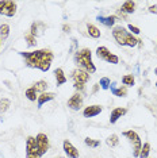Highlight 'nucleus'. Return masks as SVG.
Returning <instances> with one entry per match:
<instances>
[{
    "instance_id": "1",
    "label": "nucleus",
    "mask_w": 157,
    "mask_h": 158,
    "mask_svg": "<svg viewBox=\"0 0 157 158\" xmlns=\"http://www.w3.org/2000/svg\"><path fill=\"white\" fill-rule=\"evenodd\" d=\"M19 54L24 58V62L28 68L39 69L42 72H48L52 66L53 56L50 49H39L34 52H19Z\"/></svg>"
},
{
    "instance_id": "2",
    "label": "nucleus",
    "mask_w": 157,
    "mask_h": 158,
    "mask_svg": "<svg viewBox=\"0 0 157 158\" xmlns=\"http://www.w3.org/2000/svg\"><path fill=\"white\" fill-rule=\"evenodd\" d=\"M73 60H74V64L77 65L78 69H83L90 74L96 72V66L94 65V62H92V52L88 48L77 50V52L74 53Z\"/></svg>"
},
{
    "instance_id": "3",
    "label": "nucleus",
    "mask_w": 157,
    "mask_h": 158,
    "mask_svg": "<svg viewBox=\"0 0 157 158\" xmlns=\"http://www.w3.org/2000/svg\"><path fill=\"white\" fill-rule=\"evenodd\" d=\"M112 37L117 41L118 45L121 46H130V48H135L137 45L141 44L140 39H137L133 34H130L123 26H115L112 28Z\"/></svg>"
},
{
    "instance_id": "4",
    "label": "nucleus",
    "mask_w": 157,
    "mask_h": 158,
    "mask_svg": "<svg viewBox=\"0 0 157 158\" xmlns=\"http://www.w3.org/2000/svg\"><path fill=\"white\" fill-rule=\"evenodd\" d=\"M72 80H73V87L77 92H83L85 88V84L90 80V73H87L83 69H76L72 70Z\"/></svg>"
},
{
    "instance_id": "5",
    "label": "nucleus",
    "mask_w": 157,
    "mask_h": 158,
    "mask_svg": "<svg viewBox=\"0 0 157 158\" xmlns=\"http://www.w3.org/2000/svg\"><path fill=\"white\" fill-rule=\"evenodd\" d=\"M122 135L125 136V138L129 139V142L131 143V146H133V156L134 157H140V152H141V147H142V142H141L140 135H138L134 130L123 131Z\"/></svg>"
},
{
    "instance_id": "6",
    "label": "nucleus",
    "mask_w": 157,
    "mask_h": 158,
    "mask_svg": "<svg viewBox=\"0 0 157 158\" xmlns=\"http://www.w3.org/2000/svg\"><path fill=\"white\" fill-rule=\"evenodd\" d=\"M96 56H98L100 60L106 61V62H108V64H114V65H117V64L119 62V58H118V56L112 54V53H110V50L107 49L106 46H100V48L96 49Z\"/></svg>"
},
{
    "instance_id": "7",
    "label": "nucleus",
    "mask_w": 157,
    "mask_h": 158,
    "mask_svg": "<svg viewBox=\"0 0 157 158\" xmlns=\"http://www.w3.org/2000/svg\"><path fill=\"white\" fill-rule=\"evenodd\" d=\"M41 153L38 150L37 142L34 136H27L26 141V158H41Z\"/></svg>"
},
{
    "instance_id": "8",
    "label": "nucleus",
    "mask_w": 157,
    "mask_h": 158,
    "mask_svg": "<svg viewBox=\"0 0 157 158\" xmlns=\"http://www.w3.org/2000/svg\"><path fill=\"white\" fill-rule=\"evenodd\" d=\"M15 14H16V3L15 2H11V0L0 2V15L12 18Z\"/></svg>"
},
{
    "instance_id": "9",
    "label": "nucleus",
    "mask_w": 157,
    "mask_h": 158,
    "mask_svg": "<svg viewBox=\"0 0 157 158\" xmlns=\"http://www.w3.org/2000/svg\"><path fill=\"white\" fill-rule=\"evenodd\" d=\"M35 142H37V146H38V150H39V153H41V156L48 153L49 147H50L48 135L44 134V132H39V134L35 136Z\"/></svg>"
},
{
    "instance_id": "10",
    "label": "nucleus",
    "mask_w": 157,
    "mask_h": 158,
    "mask_svg": "<svg viewBox=\"0 0 157 158\" xmlns=\"http://www.w3.org/2000/svg\"><path fill=\"white\" fill-rule=\"evenodd\" d=\"M83 102H84L83 95H81L80 92H76L70 96L69 100H68V107L73 111H78L81 107H83Z\"/></svg>"
},
{
    "instance_id": "11",
    "label": "nucleus",
    "mask_w": 157,
    "mask_h": 158,
    "mask_svg": "<svg viewBox=\"0 0 157 158\" xmlns=\"http://www.w3.org/2000/svg\"><path fill=\"white\" fill-rule=\"evenodd\" d=\"M62 147H64V152L69 158H78V150L74 147L72 143H70L68 139L62 142Z\"/></svg>"
},
{
    "instance_id": "12",
    "label": "nucleus",
    "mask_w": 157,
    "mask_h": 158,
    "mask_svg": "<svg viewBox=\"0 0 157 158\" xmlns=\"http://www.w3.org/2000/svg\"><path fill=\"white\" fill-rule=\"evenodd\" d=\"M103 111V108L98 104H94V106H88L85 107V110L83 111V115L84 118H94L96 115H99Z\"/></svg>"
},
{
    "instance_id": "13",
    "label": "nucleus",
    "mask_w": 157,
    "mask_h": 158,
    "mask_svg": "<svg viewBox=\"0 0 157 158\" xmlns=\"http://www.w3.org/2000/svg\"><path fill=\"white\" fill-rule=\"evenodd\" d=\"M126 112H127V110L123 108V107H117V108H114L111 111V115H110V123H111V124L117 123L118 119H119V118H122L123 115H126Z\"/></svg>"
},
{
    "instance_id": "14",
    "label": "nucleus",
    "mask_w": 157,
    "mask_h": 158,
    "mask_svg": "<svg viewBox=\"0 0 157 158\" xmlns=\"http://www.w3.org/2000/svg\"><path fill=\"white\" fill-rule=\"evenodd\" d=\"M46 30V24L44 22H34L33 24H31V27H30V33L34 35L35 38L38 37V35H42L44 34V31Z\"/></svg>"
},
{
    "instance_id": "15",
    "label": "nucleus",
    "mask_w": 157,
    "mask_h": 158,
    "mask_svg": "<svg viewBox=\"0 0 157 158\" xmlns=\"http://www.w3.org/2000/svg\"><path fill=\"white\" fill-rule=\"evenodd\" d=\"M54 98H56V93H53V92H44V93H41V95L38 96V100H37L38 108H41L45 103L50 102V100H53Z\"/></svg>"
},
{
    "instance_id": "16",
    "label": "nucleus",
    "mask_w": 157,
    "mask_h": 158,
    "mask_svg": "<svg viewBox=\"0 0 157 158\" xmlns=\"http://www.w3.org/2000/svg\"><path fill=\"white\" fill-rule=\"evenodd\" d=\"M111 93L117 98H125L127 95V87H119L117 88V82H112L111 84Z\"/></svg>"
},
{
    "instance_id": "17",
    "label": "nucleus",
    "mask_w": 157,
    "mask_h": 158,
    "mask_svg": "<svg viewBox=\"0 0 157 158\" xmlns=\"http://www.w3.org/2000/svg\"><path fill=\"white\" fill-rule=\"evenodd\" d=\"M54 77H56L57 87H60V85L65 84V82L68 81V78H66L65 74H64V70L61 69V68H57V69L54 70Z\"/></svg>"
},
{
    "instance_id": "18",
    "label": "nucleus",
    "mask_w": 157,
    "mask_h": 158,
    "mask_svg": "<svg viewBox=\"0 0 157 158\" xmlns=\"http://www.w3.org/2000/svg\"><path fill=\"white\" fill-rule=\"evenodd\" d=\"M98 22H100L102 24H104L106 27H111V26H114L115 24V22H117V16H107V18H104V16H102V15H99L98 18Z\"/></svg>"
},
{
    "instance_id": "19",
    "label": "nucleus",
    "mask_w": 157,
    "mask_h": 158,
    "mask_svg": "<svg viewBox=\"0 0 157 158\" xmlns=\"http://www.w3.org/2000/svg\"><path fill=\"white\" fill-rule=\"evenodd\" d=\"M48 81H45V80H39V81H37L35 84L33 85V88H34V91L37 92V93H44V92H46V89H48Z\"/></svg>"
},
{
    "instance_id": "20",
    "label": "nucleus",
    "mask_w": 157,
    "mask_h": 158,
    "mask_svg": "<svg viewBox=\"0 0 157 158\" xmlns=\"http://www.w3.org/2000/svg\"><path fill=\"white\" fill-rule=\"evenodd\" d=\"M121 11L123 14H133L135 11V3L134 2H125L122 7H121Z\"/></svg>"
},
{
    "instance_id": "21",
    "label": "nucleus",
    "mask_w": 157,
    "mask_h": 158,
    "mask_svg": "<svg viewBox=\"0 0 157 158\" xmlns=\"http://www.w3.org/2000/svg\"><path fill=\"white\" fill-rule=\"evenodd\" d=\"M87 30H88V34H90V37H92V38H99L100 37V30H99L96 26H94V24H90L88 23L87 24Z\"/></svg>"
},
{
    "instance_id": "22",
    "label": "nucleus",
    "mask_w": 157,
    "mask_h": 158,
    "mask_svg": "<svg viewBox=\"0 0 157 158\" xmlns=\"http://www.w3.org/2000/svg\"><path fill=\"white\" fill-rule=\"evenodd\" d=\"M24 96L30 100V102H35V100H38V93L34 91V88L31 87V88H28V89H26V92H24Z\"/></svg>"
},
{
    "instance_id": "23",
    "label": "nucleus",
    "mask_w": 157,
    "mask_h": 158,
    "mask_svg": "<svg viewBox=\"0 0 157 158\" xmlns=\"http://www.w3.org/2000/svg\"><path fill=\"white\" fill-rule=\"evenodd\" d=\"M106 143L108 147H115V146H118V143H119V138H118L117 134H111L106 139Z\"/></svg>"
},
{
    "instance_id": "24",
    "label": "nucleus",
    "mask_w": 157,
    "mask_h": 158,
    "mask_svg": "<svg viewBox=\"0 0 157 158\" xmlns=\"http://www.w3.org/2000/svg\"><path fill=\"white\" fill-rule=\"evenodd\" d=\"M10 35V26L7 23L0 24V39H7Z\"/></svg>"
},
{
    "instance_id": "25",
    "label": "nucleus",
    "mask_w": 157,
    "mask_h": 158,
    "mask_svg": "<svg viewBox=\"0 0 157 158\" xmlns=\"http://www.w3.org/2000/svg\"><path fill=\"white\" fill-rule=\"evenodd\" d=\"M122 82L125 87H133L135 84V80H134V76L133 74H126V76L122 77Z\"/></svg>"
},
{
    "instance_id": "26",
    "label": "nucleus",
    "mask_w": 157,
    "mask_h": 158,
    "mask_svg": "<svg viewBox=\"0 0 157 158\" xmlns=\"http://www.w3.org/2000/svg\"><path fill=\"white\" fill-rule=\"evenodd\" d=\"M149 153H151V143H144V146L141 147V152H140V158H148Z\"/></svg>"
},
{
    "instance_id": "27",
    "label": "nucleus",
    "mask_w": 157,
    "mask_h": 158,
    "mask_svg": "<svg viewBox=\"0 0 157 158\" xmlns=\"http://www.w3.org/2000/svg\"><path fill=\"white\" fill-rule=\"evenodd\" d=\"M24 39H26V42H27L28 46H35V45H37V39H35V37L30 33V31H27V33L24 34Z\"/></svg>"
},
{
    "instance_id": "28",
    "label": "nucleus",
    "mask_w": 157,
    "mask_h": 158,
    "mask_svg": "<svg viewBox=\"0 0 157 158\" xmlns=\"http://www.w3.org/2000/svg\"><path fill=\"white\" fill-rule=\"evenodd\" d=\"M84 143L90 147H99L100 146V141H98V139H92V138H90V136H87V138L84 139Z\"/></svg>"
},
{
    "instance_id": "29",
    "label": "nucleus",
    "mask_w": 157,
    "mask_h": 158,
    "mask_svg": "<svg viewBox=\"0 0 157 158\" xmlns=\"http://www.w3.org/2000/svg\"><path fill=\"white\" fill-rule=\"evenodd\" d=\"M10 106H11V102H10V100L8 99H2V100H0V112H6V111L7 110H8L10 108Z\"/></svg>"
},
{
    "instance_id": "30",
    "label": "nucleus",
    "mask_w": 157,
    "mask_h": 158,
    "mask_svg": "<svg viewBox=\"0 0 157 158\" xmlns=\"http://www.w3.org/2000/svg\"><path fill=\"white\" fill-rule=\"evenodd\" d=\"M99 85L102 87V89H108L110 88V85H111V81H110V78L108 77H102L100 78V81H99Z\"/></svg>"
},
{
    "instance_id": "31",
    "label": "nucleus",
    "mask_w": 157,
    "mask_h": 158,
    "mask_svg": "<svg viewBox=\"0 0 157 158\" xmlns=\"http://www.w3.org/2000/svg\"><path fill=\"white\" fill-rule=\"evenodd\" d=\"M129 30L131 31V34H134V35H138L141 33L140 28H138L137 26H133V24H129Z\"/></svg>"
},
{
    "instance_id": "32",
    "label": "nucleus",
    "mask_w": 157,
    "mask_h": 158,
    "mask_svg": "<svg viewBox=\"0 0 157 158\" xmlns=\"http://www.w3.org/2000/svg\"><path fill=\"white\" fill-rule=\"evenodd\" d=\"M148 11L151 12V14H157V6H156V4H155V6H151V7L148 8Z\"/></svg>"
},
{
    "instance_id": "33",
    "label": "nucleus",
    "mask_w": 157,
    "mask_h": 158,
    "mask_svg": "<svg viewBox=\"0 0 157 158\" xmlns=\"http://www.w3.org/2000/svg\"><path fill=\"white\" fill-rule=\"evenodd\" d=\"M62 30H64V33H69V31H70V26H68V24H64Z\"/></svg>"
},
{
    "instance_id": "34",
    "label": "nucleus",
    "mask_w": 157,
    "mask_h": 158,
    "mask_svg": "<svg viewBox=\"0 0 157 158\" xmlns=\"http://www.w3.org/2000/svg\"><path fill=\"white\" fill-rule=\"evenodd\" d=\"M99 87H100V85H99V84H95V87H94V89H92V92L95 93L96 91H98V88H99Z\"/></svg>"
},
{
    "instance_id": "35",
    "label": "nucleus",
    "mask_w": 157,
    "mask_h": 158,
    "mask_svg": "<svg viewBox=\"0 0 157 158\" xmlns=\"http://www.w3.org/2000/svg\"><path fill=\"white\" fill-rule=\"evenodd\" d=\"M155 73H156V74H157V68H156V69H155Z\"/></svg>"
},
{
    "instance_id": "36",
    "label": "nucleus",
    "mask_w": 157,
    "mask_h": 158,
    "mask_svg": "<svg viewBox=\"0 0 157 158\" xmlns=\"http://www.w3.org/2000/svg\"><path fill=\"white\" fill-rule=\"evenodd\" d=\"M0 46H2V39H0Z\"/></svg>"
},
{
    "instance_id": "37",
    "label": "nucleus",
    "mask_w": 157,
    "mask_h": 158,
    "mask_svg": "<svg viewBox=\"0 0 157 158\" xmlns=\"http://www.w3.org/2000/svg\"><path fill=\"white\" fill-rule=\"evenodd\" d=\"M58 158H65V157H58Z\"/></svg>"
},
{
    "instance_id": "38",
    "label": "nucleus",
    "mask_w": 157,
    "mask_h": 158,
    "mask_svg": "<svg viewBox=\"0 0 157 158\" xmlns=\"http://www.w3.org/2000/svg\"><path fill=\"white\" fill-rule=\"evenodd\" d=\"M156 87H157V81H156Z\"/></svg>"
}]
</instances>
